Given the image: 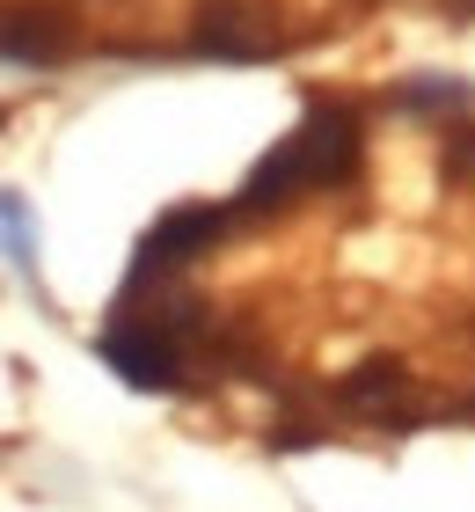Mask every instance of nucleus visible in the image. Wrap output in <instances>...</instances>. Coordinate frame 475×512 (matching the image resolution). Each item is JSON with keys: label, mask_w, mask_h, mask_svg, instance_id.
I'll list each match as a JSON object with an SVG mask.
<instances>
[{"label": "nucleus", "mask_w": 475, "mask_h": 512, "mask_svg": "<svg viewBox=\"0 0 475 512\" xmlns=\"http://www.w3.org/2000/svg\"><path fill=\"white\" fill-rule=\"evenodd\" d=\"M351 169H359V118H351L344 103H322L249 169V183L234 191L227 213H242V220L285 213V205H300L307 191H337V183H351Z\"/></svg>", "instance_id": "f257e3e1"}, {"label": "nucleus", "mask_w": 475, "mask_h": 512, "mask_svg": "<svg viewBox=\"0 0 475 512\" xmlns=\"http://www.w3.org/2000/svg\"><path fill=\"white\" fill-rule=\"evenodd\" d=\"M190 315H205L198 300H154V308L125 300V308L110 315V330H103V359L132 388H176L183 344H190Z\"/></svg>", "instance_id": "f03ea898"}, {"label": "nucleus", "mask_w": 475, "mask_h": 512, "mask_svg": "<svg viewBox=\"0 0 475 512\" xmlns=\"http://www.w3.org/2000/svg\"><path fill=\"white\" fill-rule=\"evenodd\" d=\"M227 205H176L169 220L154 227L147 242H139V278H169V271H183L190 256H205L212 242L227 235Z\"/></svg>", "instance_id": "7ed1b4c3"}, {"label": "nucleus", "mask_w": 475, "mask_h": 512, "mask_svg": "<svg viewBox=\"0 0 475 512\" xmlns=\"http://www.w3.org/2000/svg\"><path fill=\"white\" fill-rule=\"evenodd\" d=\"M190 44L212 59H264L271 52V8L264 0H198Z\"/></svg>", "instance_id": "20e7f679"}, {"label": "nucleus", "mask_w": 475, "mask_h": 512, "mask_svg": "<svg viewBox=\"0 0 475 512\" xmlns=\"http://www.w3.org/2000/svg\"><path fill=\"white\" fill-rule=\"evenodd\" d=\"M74 44H81V30L59 8H8L0 15V59H15V66H59Z\"/></svg>", "instance_id": "39448f33"}, {"label": "nucleus", "mask_w": 475, "mask_h": 512, "mask_svg": "<svg viewBox=\"0 0 475 512\" xmlns=\"http://www.w3.org/2000/svg\"><path fill=\"white\" fill-rule=\"evenodd\" d=\"M337 395L351 410H366V417L402 410V403H410V366H402V359H366V366H351V374L337 381Z\"/></svg>", "instance_id": "423d86ee"}, {"label": "nucleus", "mask_w": 475, "mask_h": 512, "mask_svg": "<svg viewBox=\"0 0 475 512\" xmlns=\"http://www.w3.org/2000/svg\"><path fill=\"white\" fill-rule=\"evenodd\" d=\"M0 249H8V264L22 278H37V235H30V205L15 191H0Z\"/></svg>", "instance_id": "0eeeda50"}, {"label": "nucleus", "mask_w": 475, "mask_h": 512, "mask_svg": "<svg viewBox=\"0 0 475 512\" xmlns=\"http://www.w3.org/2000/svg\"><path fill=\"white\" fill-rule=\"evenodd\" d=\"M402 103H410V110H461L468 88H461L454 74H417L410 88H402Z\"/></svg>", "instance_id": "6e6552de"}, {"label": "nucleus", "mask_w": 475, "mask_h": 512, "mask_svg": "<svg viewBox=\"0 0 475 512\" xmlns=\"http://www.w3.org/2000/svg\"><path fill=\"white\" fill-rule=\"evenodd\" d=\"M446 169H454V176H475V132H454V139H446Z\"/></svg>", "instance_id": "1a4fd4ad"}]
</instances>
